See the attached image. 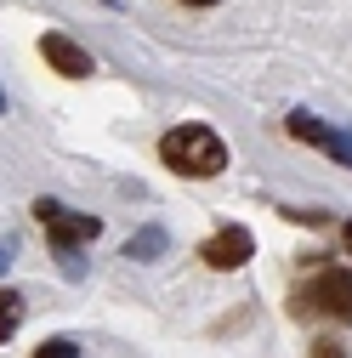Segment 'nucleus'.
<instances>
[{
	"mask_svg": "<svg viewBox=\"0 0 352 358\" xmlns=\"http://www.w3.org/2000/svg\"><path fill=\"white\" fill-rule=\"evenodd\" d=\"M159 159L170 171H182V176H216L228 165V143L210 125H176V131L159 137Z\"/></svg>",
	"mask_w": 352,
	"mask_h": 358,
	"instance_id": "f257e3e1",
	"label": "nucleus"
},
{
	"mask_svg": "<svg viewBox=\"0 0 352 358\" xmlns=\"http://www.w3.org/2000/svg\"><path fill=\"white\" fill-rule=\"evenodd\" d=\"M301 313H324V319L335 324H352V273L346 267H324L318 279H307L301 285Z\"/></svg>",
	"mask_w": 352,
	"mask_h": 358,
	"instance_id": "f03ea898",
	"label": "nucleus"
},
{
	"mask_svg": "<svg viewBox=\"0 0 352 358\" xmlns=\"http://www.w3.org/2000/svg\"><path fill=\"white\" fill-rule=\"evenodd\" d=\"M34 222L52 234L57 250H74V245H91L103 234V222L97 216H80V210H63L57 199H34Z\"/></svg>",
	"mask_w": 352,
	"mask_h": 358,
	"instance_id": "7ed1b4c3",
	"label": "nucleus"
},
{
	"mask_svg": "<svg viewBox=\"0 0 352 358\" xmlns=\"http://www.w3.org/2000/svg\"><path fill=\"white\" fill-rule=\"evenodd\" d=\"M250 250H256L250 228H222V234H210V239H205L199 256H205V267H244Z\"/></svg>",
	"mask_w": 352,
	"mask_h": 358,
	"instance_id": "20e7f679",
	"label": "nucleus"
},
{
	"mask_svg": "<svg viewBox=\"0 0 352 358\" xmlns=\"http://www.w3.org/2000/svg\"><path fill=\"white\" fill-rule=\"evenodd\" d=\"M290 137H295V143H313V148H324V154H335L341 165H352V137H346V131H330V125L307 120V114H290Z\"/></svg>",
	"mask_w": 352,
	"mask_h": 358,
	"instance_id": "39448f33",
	"label": "nucleus"
},
{
	"mask_svg": "<svg viewBox=\"0 0 352 358\" xmlns=\"http://www.w3.org/2000/svg\"><path fill=\"white\" fill-rule=\"evenodd\" d=\"M40 57H46L57 74H68V80H85V74H91V57H85L68 34H40Z\"/></svg>",
	"mask_w": 352,
	"mask_h": 358,
	"instance_id": "423d86ee",
	"label": "nucleus"
},
{
	"mask_svg": "<svg viewBox=\"0 0 352 358\" xmlns=\"http://www.w3.org/2000/svg\"><path fill=\"white\" fill-rule=\"evenodd\" d=\"M23 324V290H0V341H12Z\"/></svg>",
	"mask_w": 352,
	"mask_h": 358,
	"instance_id": "0eeeda50",
	"label": "nucleus"
},
{
	"mask_svg": "<svg viewBox=\"0 0 352 358\" xmlns=\"http://www.w3.org/2000/svg\"><path fill=\"white\" fill-rule=\"evenodd\" d=\"M159 245H165V234H159V228H148V234L131 239L125 250H131V256H142V262H154V256H159Z\"/></svg>",
	"mask_w": 352,
	"mask_h": 358,
	"instance_id": "6e6552de",
	"label": "nucleus"
},
{
	"mask_svg": "<svg viewBox=\"0 0 352 358\" xmlns=\"http://www.w3.org/2000/svg\"><path fill=\"white\" fill-rule=\"evenodd\" d=\"M34 358H80V347H74V341H46Z\"/></svg>",
	"mask_w": 352,
	"mask_h": 358,
	"instance_id": "1a4fd4ad",
	"label": "nucleus"
},
{
	"mask_svg": "<svg viewBox=\"0 0 352 358\" xmlns=\"http://www.w3.org/2000/svg\"><path fill=\"white\" fill-rule=\"evenodd\" d=\"M313 358H346V347L330 341V336H318V341H313Z\"/></svg>",
	"mask_w": 352,
	"mask_h": 358,
	"instance_id": "9d476101",
	"label": "nucleus"
},
{
	"mask_svg": "<svg viewBox=\"0 0 352 358\" xmlns=\"http://www.w3.org/2000/svg\"><path fill=\"white\" fill-rule=\"evenodd\" d=\"M6 267H12V250H6V245H0V273H6Z\"/></svg>",
	"mask_w": 352,
	"mask_h": 358,
	"instance_id": "9b49d317",
	"label": "nucleus"
},
{
	"mask_svg": "<svg viewBox=\"0 0 352 358\" xmlns=\"http://www.w3.org/2000/svg\"><path fill=\"white\" fill-rule=\"evenodd\" d=\"M341 239H346V250H352V222H341Z\"/></svg>",
	"mask_w": 352,
	"mask_h": 358,
	"instance_id": "f8f14e48",
	"label": "nucleus"
},
{
	"mask_svg": "<svg viewBox=\"0 0 352 358\" xmlns=\"http://www.w3.org/2000/svg\"><path fill=\"white\" fill-rule=\"evenodd\" d=\"M182 6H216V0H182Z\"/></svg>",
	"mask_w": 352,
	"mask_h": 358,
	"instance_id": "ddd939ff",
	"label": "nucleus"
},
{
	"mask_svg": "<svg viewBox=\"0 0 352 358\" xmlns=\"http://www.w3.org/2000/svg\"><path fill=\"white\" fill-rule=\"evenodd\" d=\"M0 114H6V97H0Z\"/></svg>",
	"mask_w": 352,
	"mask_h": 358,
	"instance_id": "4468645a",
	"label": "nucleus"
}]
</instances>
